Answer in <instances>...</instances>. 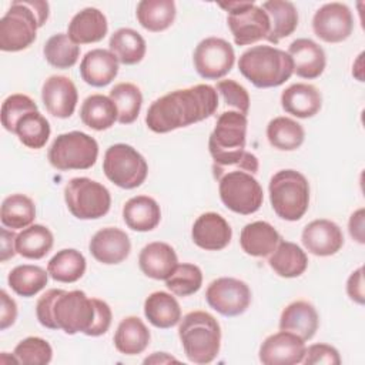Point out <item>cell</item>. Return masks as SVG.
Wrapping results in <instances>:
<instances>
[{"instance_id": "cell-1", "label": "cell", "mask_w": 365, "mask_h": 365, "mask_svg": "<svg viewBox=\"0 0 365 365\" xmlns=\"http://www.w3.org/2000/svg\"><path fill=\"white\" fill-rule=\"evenodd\" d=\"M218 108V93L208 84L174 90L155 101L147 110L145 124L154 133H170L211 117Z\"/></svg>"}, {"instance_id": "cell-2", "label": "cell", "mask_w": 365, "mask_h": 365, "mask_svg": "<svg viewBox=\"0 0 365 365\" xmlns=\"http://www.w3.org/2000/svg\"><path fill=\"white\" fill-rule=\"evenodd\" d=\"M247 125V115L238 111H224L217 118L208 140L217 180L231 170H244L252 175L258 173V158L245 150Z\"/></svg>"}, {"instance_id": "cell-3", "label": "cell", "mask_w": 365, "mask_h": 365, "mask_svg": "<svg viewBox=\"0 0 365 365\" xmlns=\"http://www.w3.org/2000/svg\"><path fill=\"white\" fill-rule=\"evenodd\" d=\"M38 322L48 329H61L68 335L87 334L94 322L93 298L80 289L64 291L51 288L36 304Z\"/></svg>"}, {"instance_id": "cell-4", "label": "cell", "mask_w": 365, "mask_h": 365, "mask_svg": "<svg viewBox=\"0 0 365 365\" xmlns=\"http://www.w3.org/2000/svg\"><path fill=\"white\" fill-rule=\"evenodd\" d=\"M48 19V3L41 0L13 1L0 20V48L20 51L30 47L37 36V29Z\"/></svg>"}, {"instance_id": "cell-5", "label": "cell", "mask_w": 365, "mask_h": 365, "mask_svg": "<svg viewBox=\"0 0 365 365\" xmlns=\"http://www.w3.org/2000/svg\"><path fill=\"white\" fill-rule=\"evenodd\" d=\"M238 68L258 88L278 87L294 73L289 54L272 46H254L245 50L238 60Z\"/></svg>"}, {"instance_id": "cell-6", "label": "cell", "mask_w": 365, "mask_h": 365, "mask_svg": "<svg viewBox=\"0 0 365 365\" xmlns=\"http://www.w3.org/2000/svg\"><path fill=\"white\" fill-rule=\"evenodd\" d=\"M178 336L185 356L194 364H210L220 352V324L205 311H191L184 315L180 319Z\"/></svg>"}, {"instance_id": "cell-7", "label": "cell", "mask_w": 365, "mask_h": 365, "mask_svg": "<svg viewBox=\"0 0 365 365\" xmlns=\"http://www.w3.org/2000/svg\"><path fill=\"white\" fill-rule=\"evenodd\" d=\"M269 201L274 212L287 221H298L309 207V184L295 170H281L269 180Z\"/></svg>"}, {"instance_id": "cell-8", "label": "cell", "mask_w": 365, "mask_h": 365, "mask_svg": "<svg viewBox=\"0 0 365 365\" xmlns=\"http://www.w3.org/2000/svg\"><path fill=\"white\" fill-rule=\"evenodd\" d=\"M47 157L50 164L60 171L87 170L97 161L98 144L83 131H70L54 138Z\"/></svg>"}, {"instance_id": "cell-9", "label": "cell", "mask_w": 365, "mask_h": 365, "mask_svg": "<svg viewBox=\"0 0 365 365\" xmlns=\"http://www.w3.org/2000/svg\"><path fill=\"white\" fill-rule=\"evenodd\" d=\"M64 201L76 218L97 220L108 212L111 195L101 182L87 177H76L64 188Z\"/></svg>"}, {"instance_id": "cell-10", "label": "cell", "mask_w": 365, "mask_h": 365, "mask_svg": "<svg viewBox=\"0 0 365 365\" xmlns=\"http://www.w3.org/2000/svg\"><path fill=\"white\" fill-rule=\"evenodd\" d=\"M106 177L120 188L133 190L140 187L148 174L145 158L128 144H113L107 148L103 160Z\"/></svg>"}, {"instance_id": "cell-11", "label": "cell", "mask_w": 365, "mask_h": 365, "mask_svg": "<svg viewBox=\"0 0 365 365\" xmlns=\"http://www.w3.org/2000/svg\"><path fill=\"white\" fill-rule=\"evenodd\" d=\"M218 182L220 198L228 210L250 215L262 205V187L252 174L244 170H231L220 177Z\"/></svg>"}, {"instance_id": "cell-12", "label": "cell", "mask_w": 365, "mask_h": 365, "mask_svg": "<svg viewBox=\"0 0 365 365\" xmlns=\"http://www.w3.org/2000/svg\"><path fill=\"white\" fill-rule=\"evenodd\" d=\"M228 11L227 23L237 46H248L262 38L267 40L269 33V19L267 13L252 1H227L218 3Z\"/></svg>"}, {"instance_id": "cell-13", "label": "cell", "mask_w": 365, "mask_h": 365, "mask_svg": "<svg viewBox=\"0 0 365 365\" xmlns=\"http://www.w3.org/2000/svg\"><path fill=\"white\" fill-rule=\"evenodd\" d=\"M197 73L205 80H220L228 74L235 61L232 46L220 37L201 40L192 54Z\"/></svg>"}, {"instance_id": "cell-14", "label": "cell", "mask_w": 365, "mask_h": 365, "mask_svg": "<svg viewBox=\"0 0 365 365\" xmlns=\"http://www.w3.org/2000/svg\"><path fill=\"white\" fill-rule=\"evenodd\" d=\"M208 305L224 317H237L247 311L251 304L250 287L237 278L222 277L214 279L207 291Z\"/></svg>"}, {"instance_id": "cell-15", "label": "cell", "mask_w": 365, "mask_h": 365, "mask_svg": "<svg viewBox=\"0 0 365 365\" xmlns=\"http://www.w3.org/2000/svg\"><path fill=\"white\" fill-rule=\"evenodd\" d=\"M312 30L317 37L327 43H341L354 30V17L344 3L332 1L319 7L312 17Z\"/></svg>"}, {"instance_id": "cell-16", "label": "cell", "mask_w": 365, "mask_h": 365, "mask_svg": "<svg viewBox=\"0 0 365 365\" xmlns=\"http://www.w3.org/2000/svg\"><path fill=\"white\" fill-rule=\"evenodd\" d=\"M305 348V341L298 335L279 331L264 339L258 355L264 365H295L302 362Z\"/></svg>"}, {"instance_id": "cell-17", "label": "cell", "mask_w": 365, "mask_h": 365, "mask_svg": "<svg viewBox=\"0 0 365 365\" xmlns=\"http://www.w3.org/2000/svg\"><path fill=\"white\" fill-rule=\"evenodd\" d=\"M301 241L307 251L317 257L336 254L344 245V234L338 224L331 220H314L302 230Z\"/></svg>"}, {"instance_id": "cell-18", "label": "cell", "mask_w": 365, "mask_h": 365, "mask_svg": "<svg viewBox=\"0 0 365 365\" xmlns=\"http://www.w3.org/2000/svg\"><path fill=\"white\" fill-rule=\"evenodd\" d=\"M41 100L46 110L57 118H68L77 106L76 84L66 76H51L41 87Z\"/></svg>"}, {"instance_id": "cell-19", "label": "cell", "mask_w": 365, "mask_h": 365, "mask_svg": "<svg viewBox=\"0 0 365 365\" xmlns=\"http://www.w3.org/2000/svg\"><path fill=\"white\" fill-rule=\"evenodd\" d=\"M88 250L98 262L113 265L123 262L130 255L131 242L123 230L106 227L93 235Z\"/></svg>"}, {"instance_id": "cell-20", "label": "cell", "mask_w": 365, "mask_h": 365, "mask_svg": "<svg viewBox=\"0 0 365 365\" xmlns=\"http://www.w3.org/2000/svg\"><path fill=\"white\" fill-rule=\"evenodd\" d=\"M191 237L197 247L205 251H220L230 244L232 230L222 215L204 212L195 220Z\"/></svg>"}, {"instance_id": "cell-21", "label": "cell", "mask_w": 365, "mask_h": 365, "mask_svg": "<svg viewBox=\"0 0 365 365\" xmlns=\"http://www.w3.org/2000/svg\"><path fill=\"white\" fill-rule=\"evenodd\" d=\"M292 58L294 73L307 80L319 77L327 66V57L319 44L311 38H297L287 51Z\"/></svg>"}, {"instance_id": "cell-22", "label": "cell", "mask_w": 365, "mask_h": 365, "mask_svg": "<svg viewBox=\"0 0 365 365\" xmlns=\"http://www.w3.org/2000/svg\"><path fill=\"white\" fill-rule=\"evenodd\" d=\"M118 74V60L110 50L94 48L86 53L80 63L81 78L93 87L110 84Z\"/></svg>"}, {"instance_id": "cell-23", "label": "cell", "mask_w": 365, "mask_h": 365, "mask_svg": "<svg viewBox=\"0 0 365 365\" xmlns=\"http://www.w3.org/2000/svg\"><path fill=\"white\" fill-rule=\"evenodd\" d=\"M281 106L285 113L298 117H314L322 107V96L318 88L307 83H295L281 94Z\"/></svg>"}, {"instance_id": "cell-24", "label": "cell", "mask_w": 365, "mask_h": 365, "mask_svg": "<svg viewBox=\"0 0 365 365\" xmlns=\"http://www.w3.org/2000/svg\"><path fill=\"white\" fill-rule=\"evenodd\" d=\"M319 325L315 307L307 301H294L284 308L279 317V329L298 335L301 339H311Z\"/></svg>"}, {"instance_id": "cell-25", "label": "cell", "mask_w": 365, "mask_h": 365, "mask_svg": "<svg viewBox=\"0 0 365 365\" xmlns=\"http://www.w3.org/2000/svg\"><path fill=\"white\" fill-rule=\"evenodd\" d=\"M177 264L178 258L174 248L161 241L147 244L138 255L141 272L153 279H165Z\"/></svg>"}, {"instance_id": "cell-26", "label": "cell", "mask_w": 365, "mask_h": 365, "mask_svg": "<svg viewBox=\"0 0 365 365\" xmlns=\"http://www.w3.org/2000/svg\"><path fill=\"white\" fill-rule=\"evenodd\" d=\"M108 30L107 19L96 7H86L78 11L68 24V37L76 44H90L101 41Z\"/></svg>"}, {"instance_id": "cell-27", "label": "cell", "mask_w": 365, "mask_h": 365, "mask_svg": "<svg viewBox=\"0 0 365 365\" xmlns=\"http://www.w3.org/2000/svg\"><path fill=\"white\" fill-rule=\"evenodd\" d=\"M281 241L278 231L267 221H254L241 230L240 245L251 257H268Z\"/></svg>"}, {"instance_id": "cell-28", "label": "cell", "mask_w": 365, "mask_h": 365, "mask_svg": "<svg viewBox=\"0 0 365 365\" xmlns=\"http://www.w3.org/2000/svg\"><path fill=\"white\" fill-rule=\"evenodd\" d=\"M123 218L128 228L140 232L154 230L161 220L157 201L148 195H135L123 207Z\"/></svg>"}, {"instance_id": "cell-29", "label": "cell", "mask_w": 365, "mask_h": 365, "mask_svg": "<svg viewBox=\"0 0 365 365\" xmlns=\"http://www.w3.org/2000/svg\"><path fill=\"white\" fill-rule=\"evenodd\" d=\"M261 9L269 19V33L267 40L277 44L281 38L291 36L298 26V11L291 1L268 0L264 1Z\"/></svg>"}, {"instance_id": "cell-30", "label": "cell", "mask_w": 365, "mask_h": 365, "mask_svg": "<svg viewBox=\"0 0 365 365\" xmlns=\"http://www.w3.org/2000/svg\"><path fill=\"white\" fill-rule=\"evenodd\" d=\"M269 267L284 278H295L305 272L308 257L301 247L291 241H279L277 248L269 254Z\"/></svg>"}, {"instance_id": "cell-31", "label": "cell", "mask_w": 365, "mask_h": 365, "mask_svg": "<svg viewBox=\"0 0 365 365\" xmlns=\"http://www.w3.org/2000/svg\"><path fill=\"white\" fill-rule=\"evenodd\" d=\"M150 331L138 317H125L114 334V346L124 355H138L150 344Z\"/></svg>"}, {"instance_id": "cell-32", "label": "cell", "mask_w": 365, "mask_h": 365, "mask_svg": "<svg viewBox=\"0 0 365 365\" xmlns=\"http://www.w3.org/2000/svg\"><path fill=\"white\" fill-rule=\"evenodd\" d=\"M144 315L151 325L167 329L180 322L181 308L175 297L164 291H157L145 298Z\"/></svg>"}, {"instance_id": "cell-33", "label": "cell", "mask_w": 365, "mask_h": 365, "mask_svg": "<svg viewBox=\"0 0 365 365\" xmlns=\"http://www.w3.org/2000/svg\"><path fill=\"white\" fill-rule=\"evenodd\" d=\"M110 51L118 60V63L125 66H133L140 63L145 56V40L143 36L128 27L115 30L108 41Z\"/></svg>"}, {"instance_id": "cell-34", "label": "cell", "mask_w": 365, "mask_h": 365, "mask_svg": "<svg viewBox=\"0 0 365 365\" xmlns=\"http://www.w3.org/2000/svg\"><path fill=\"white\" fill-rule=\"evenodd\" d=\"M80 118L88 128L103 131L113 127L117 121V108L110 97L91 94L81 104Z\"/></svg>"}, {"instance_id": "cell-35", "label": "cell", "mask_w": 365, "mask_h": 365, "mask_svg": "<svg viewBox=\"0 0 365 365\" xmlns=\"http://www.w3.org/2000/svg\"><path fill=\"white\" fill-rule=\"evenodd\" d=\"M175 14L177 10L173 0H141L135 10L138 23L153 33L167 30L173 24Z\"/></svg>"}, {"instance_id": "cell-36", "label": "cell", "mask_w": 365, "mask_h": 365, "mask_svg": "<svg viewBox=\"0 0 365 365\" xmlns=\"http://www.w3.org/2000/svg\"><path fill=\"white\" fill-rule=\"evenodd\" d=\"M53 232L41 225L31 224L16 237V252L27 259H41L53 248Z\"/></svg>"}, {"instance_id": "cell-37", "label": "cell", "mask_w": 365, "mask_h": 365, "mask_svg": "<svg viewBox=\"0 0 365 365\" xmlns=\"http://www.w3.org/2000/svg\"><path fill=\"white\" fill-rule=\"evenodd\" d=\"M47 272L54 281L66 284L76 282L86 272V258L74 248H64L48 261Z\"/></svg>"}, {"instance_id": "cell-38", "label": "cell", "mask_w": 365, "mask_h": 365, "mask_svg": "<svg viewBox=\"0 0 365 365\" xmlns=\"http://www.w3.org/2000/svg\"><path fill=\"white\" fill-rule=\"evenodd\" d=\"M267 138L277 150L294 151L304 143L305 131L289 117H275L267 125Z\"/></svg>"}, {"instance_id": "cell-39", "label": "cell", "mask_w": 365, "mask_h": 365, "mask_svg": "<svg viewBox=\"0 0 365 365\" xmlns=\"http://www.w3.org/2000/svg\"><path fill=\"white\" fill-rule=\"evenodd\" d=\"M36 218V207L30 197L24 194H11L3 200L0 220L6 228H27Z\"/></svg>"}, {"instance_id": "cell-40", "label": "cell", "mask_w": 365, "mask_h": 365, "mask_svg": "<svg viewBox=\"0 0 365 365\" xmlns=\"http://www.w3.org/2000/svg\"><path fill=\"white\" fill-rule=\"evenodd\" d=\"M48 281V272L43 269L38 265H30V264H23L14 267L9 277L7 282L9 287L20 297H33L37 292H40Z\"/></svg>"}, {"instance_id": "cell-41", "label": "cell", "mask_w": 365, "mask_h": 365, "mask_svg": "<svg viewBox=\"0 0 365 365\" xmlns=\"http://www.w3.org/2000/svg\"><path fill=\"white\" fill-rule=\"evenodd\" d=\"M108 97L115 104L117 121L120 124H131L137 120L143 104V94L135 84L118 83L110 90Z\"/></svg>"}, {"instance_id": "cell-42", "label": "cell", "mask_w": 365, "mask_h": 365, "mask_svg": "<svg viewBox=\"0 0 365 365\" xmlns=\"http://www.w3.org/2000/svg\"><path fill=\"white\" fill-rule=\"evenodd\" d=\"M50 124L38 111H31L21 117L16 124L14 134L20 143L29 148H43L50 137Z\"/></svg>"}, {"instance_id": "cell-43", "label": "cell", "mask_w": 365, "mask_h": 365, "mask_svg": "<svg viewBox=\"0 0 365 365\" xmlns=\"http://www.w3.org/2000/svg\"><path fill=\"white\" fill-rule=\"evenodd\" d=\"M43 53L50 66L56 68H70L80 57V46L76 44L68 34L57 33L46 41Z\"/></svg>"}, {"instance_id": "cell-44", "label": "cell", "mask_w": 365, "mask_h": 365, "mask_svg": "<svg viewBox=\"0 0 365 365\" xmlns=\"http://www.w3.org/2000/svg\"><path fill=\"white\" fill-rule=\"evenodd\" d=\"M202 285V272L194 264H177L165 278V287L178 297L195 294Z\"/></svg>"}, {"instance_id": "cell-45", "label": "cell", "mask_w": 365, "mask_h": 365, "mask_svg": "<svg viewBox=\"0 0 365 365\" xmlns=\"http://www.w3.org/2000/svg\"><path fill=\"white\" fill-rule=\"evenodd\" d=\"M13 355L17 359V364L23 365H47L53 358L51 345L40 336H27L20 341Z\"/></svg>"}, {"instance_id": "cell-46", "label": "cell", "mask_w": 365, "mask_h": 365, "mask_svg": "<svg viewBox=\"0 0 365 365\" xmlns=\"http://www.w3.org/2000/svg\"><path fill=\"white\" fill-rule=\"evenodd\" d=\"M31 111H38L37 104L26 94H11L1 104V124L14 134L16 124L21 117Z\"/></svg>"}, {"instance_id": "cell-47", "label": "cell", "mask_w": 365, "mask_h": 365, "mask_svg": "<svg viewBox=\"0 0 365 365\" xmlns=\"http://www.w3.org/2000/svg\"><path fill=\"white\" fill-rule=\"evenodd\" d=\"M217 93L221 94L224 103L234 107L235 111L247 115L250 110V96L244 86L234 80H220L215 86Z\"/></svg>"}, {"instance_id": "cell-48", "label": "cell", "mask_w": 365, "mask_h": 365, "mask_svg": "<svg viewBox=\"0 0 365 365\" xmlns=\"http://www.w3.org/2000/svg\"><path fill=\"white\" fill-rule=\"evenodd\" d=\"M302 362L305 365H339L341 356L336 348L328 345V344H314L305 348V355L302 358Z\"/></svg>"}, {"instance_id": "cell-49", "label": "cell", "mask_w": 365, "mask_h": 365, "mask_svg": "<svg viewBox=\"0 0 365 365\" xmlns=\"http://www.w3.org/2000/svg\"><path fill=\"white\" fill-rule=\"evenodd\" d=\"M94 302V308H96V315H94V322L91 325V328L88 329V332L86 335L88 336H100L103 334H106L111 325V319H113V314H111V308L108 307V304L103 299L98 298H93Z\"/></svg>"}, {"instance_id": "cell-50", "label": "cell", "mask_w": 365, "mask_h": 365, "mask_svg": "<svg viewBox=\"0 0 365 365\" xmlns=\"http://www.w3.org/2000/svg\"><path fill=\"white\" fill-rule=\"evenodd\" d=\"M0 329L4 331L6 328L11 327L17 318V305L4 289L0 291Z\"/></svg>"}, {"instance_id": "cell-51", "label": "cell", "mask_w": 365, "mask_h": 365, "mask_svg": "<svg viewBox=\"0 0 365 365\" xmlns=\"http://www.w3.org/2000/svg\"><path fill=\"white\" fill-rule=\"evenodd\" d=\"M346 292H348V297L362 305L365 302V292H364V268L359 267L358 269H355L348 281H346Z\"/></svg>"}, {"instance_id": "cell-52", "label": "cell", "mask_w": 365, "mask_h": 365, "mask_svg": "<svg viewBox=\"0 0 365 365\" xmlns=\"http://www.w3.org/2000/svg\"><path fill=\"white\" fill-rule=\"evenodd\" d=\"M1 235V248H0V261L6 262L7 259L13 258L16 254V234L13 231H9L7 228L0 230Z\"/></svg>"}, {"instance_id": "cell-53", "label": "cell", "mask_w": 365, "mask_h": 365, "mask_svg": "<svg viewBox=\"0 0 365 365\" xmlns=\"http://www.w3.org/2000/svg\"><path fill=\"white\" fill-rule=\"evenodd\" d=\"M348 228H349V234L354 240H356L359 244L365 242L364 238V208L356 210L348 222Z\"/></svg>"}, {"instance_id": "cell-54", "label": "cell", "mask_w": 365, "mask_h": 365, "mask_svg": "<svg viewBox=\"0 0 365 365\" xmlns=\"http://www.w3.org/2000/svg\"><path fill=\"white\" fill-rule=\"evenodd\" d=\"M171 361H177V359L173 358V356H170L167 352H154L153 356L144 359V364H151V362H154V364H158V362L163 364V362H171Z\"/></svg>"}]
</instances>
